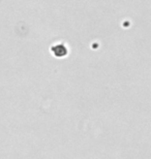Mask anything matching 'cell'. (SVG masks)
Returning <instances> with one entry per match:
<instances>
[{
	"mask_svg": "<svg viewBox=\"0 0 151 159\" xmlns=\"http://www.w3.org/2000/svg\"><path fill=\"white\" fill-rule=\"evenodd\" d=\"M52 52L56 57H63L67 54V49L66 47L62 43H57L55 46L52 47Z\"/></svg>",
	"mask_w": 151,
	"mask_h": 159,
	"instance_id": "cell-1",
	"label": "cell"
}]
</instances>
